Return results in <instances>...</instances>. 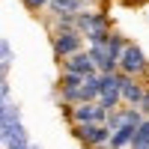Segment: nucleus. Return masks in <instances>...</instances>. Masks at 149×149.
I'll list each match as a JSON object with an SVG mask.
<instances>
[{
	"instance_id": "nucleus-3",
	"label": "nucleus",
	"mask_w": 149,
	"mask_h": 149,
	"mask_svg": "<svg viewBox=\"0 0 149 149\" xmlns=\"http://www.w3.org/2000/svg\"><path fill=\"white\" fill-rule=\"evenodd\" d=\"M110 110L102 102H81V104H66V116L69 122H107Z\"/></svg>"
},
{
	"instance_id": "nucleus-9",
	"label": "nucleus",
	"mask_w": 149,
	"mask_h": 149,
	"mask_svg": "<svg viewBox=\"0 0 149 149\" xmlns=\"http://www.w3.org/2000/svg\"><path fill=\"white\" fill-rule=\"evenodd\" d=\"M102 27H110L104 12H98V9H81L78 12V30L81 33H93V30H102Z\"/></svg>"
},
{
	"instance_id": "nucleus-10",
	"label": "nucleus",
	"mask_w": 149,
	"mask_h": 149,
	"mask_svg": "<svg viewBox=\"0 0 149 149\" xmlns=\"http://www.w3.org/2000/svg\"><path fill=\"white\" fill-rule=\"evenodd\" d=\"M134 131H137L134 122H122V125L113 131V137H110V149H128L131 140H134Z\"/></svg>"
},
{
	"instance_id": "nucleus-4",
	"label": "nucleus",
	"mask_w": 149,
	"mask_h": 149,
	"mask_svg": "<svg viewBox=\"0 0 149 149\" xmlns=\"http://www.w3.org/2000/svg\"><path fill=\"white\" fill-rule=\"evenodd\" d=\"M98 102H102L107 110H116L122 107V74L119 72H102V95H98Z\"/></svg>"
},
{
	"instance_id": "nucleus-11",
	"label": "nucleus",
	"mask_w": 149,
	"mask_h": 149,
	"mask_svg": "<svg viewBox=\"0 0 149 149\" xmlns=\"http://www.w3.org/2000/svg\"><path fill=\"white\" fill-rule=\"evenodd\" d=\"M128 149H149V116L137 125V131H134V140Z\"/></svg>"
},
{
	"instance_id": "nucleus-5",
	"label": "nucleus",
	"mask_w": 149,
	"mask_h": 149,
	"mask_svg": "<svg viewBox=\"0 0 149 149\" xmlns=\"http://www.w3.org/2000/svg\"><path fill=\"white\" fill-rule=\"evenodd\" d=\"M119 72H125V74H134V78H146V72H149V60L146 54L140 51L137 45H125V51H122L119 57Z\"/></svg>"
},
{
	"instance_id": "nucleus-1",
	"label": "nucleus",
	"mask_w": 149,
	"mask_h": 149,
	"mask_svg": "<svg viewBox=\"0 0 149 149\" xmlns=\"http://www.w3.org/2000/svg\"><path fill=\"white\" fill-rule=\"evenodd\" d=\"M72 131H74V137L84 146H93V149L110 146V137H113V128H110L107 122H74Z\"/></svg>"
},
{
	"instance_id": "nucleus-6",
	"label": "nucleus",
	"mask_w": 149,
	"mask_h": 149,
	"mask_svg": "<svg viewBox=\"0 0 149 149\" xmlns=\"http://www.w3.org/2000/svg\"><path fill=\"white\" fill-rule=\"evenodd\" d=\"M90 78V74H78V72H66L60 74V95H63V102L66 104H78L81 98H78V90L84 86V81Z\"/></svg>"
},
{
	"instance_id": "nucleus-7",
	"label": "nucleus",
	"mask_w": 149,
	"mask_h": 149,
	"mask_svg": "<svg viewBox=\"0 0 149 149\" xmlns=\"http://www.w3.org/2000/svg\"><path fill=\"white\" fill-rule=\"evenodd\" d=\"M63 63L66 72H78V74H98V66H95V57L93 51L86 48V51H78V54H72L66 60H60Z\"/></svg>"
},
{
	"instance_id": "nucleus-2",
	"label": "nucleus",
	"mask_w": 149,
	"mask_h": 149,
	"mask_svg": "<svg viewBox=\"0 0 149 149\" xmlns=\"http://www.w3.org/2000/svg\"><path fill=\"white\" fill-rule=\"evenodd\" d=\"M51 48H54L57 60H66L72 54L84 51V33L78 27H74V30H54L51 33Z\"/></svg>"
},
{
	"instance_id": "nucleus-8",
	"label": "nucleus",
	"mask_w": 149,
	"mask_h": 149,
	"mask_svg": "<svg viewBox=\"0 0 149 149\" xmlns=\"http://www.w3.org/2000/svg\"><path fill=\"white\" fill-rule=\"evenodd\" d=\"M122 74V102L125 104H137L143 102V93H146V84L143 78H134V74H125V72H119Z\"/></svg>"
},
{
	"instance_id": "nucleus-13",
	"label": "nucleus",
	"mask_w": 149,
	"mask_h": 149,
	"mask_svg": "<svg viewBox=\"0 0 149 149\" xmlns=\"http://www.w3.org/2000/svg\"><path fill=\"white\" fill-rule=\"evenodd\" d=\"M140 107H143V113L149 116V86H146V93H143V102H140Z\"/></svg>"
},
{
	"instance_id": "nucleus-12",
	"label": "nucleus",
	"mask_w": 149,
	"mask_h": 149,
	"mask_svg": "<svg viewBox=\"0 0 149 149\" xmlns=\"http://www.w3.org/2000/svg\"><path fill=\"white\" fill-rule=\"evenodd\" d=\"M48 3H51V0H24V6H27L30 12H36V15H39V12H42Z\"/></svg>"
}]
</instances>
